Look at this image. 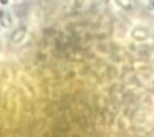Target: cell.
Wrapping results in <instances>:
<instances>
[{
    "label": "cell",
    "instance_id": "6da1fadb",
    "mask_svg": "<svg viewBox=\"0 0 154 137\" xmlns=\"http://www.w3.org/2000/svg\"><path fill=\"white\" fill-rule=\"evenodd\" d=\"M8 1H10V0H0V4L5 6V5H7V4H8Z\"/></svg>",
    "mask_w": 154,
    "mask_h": 137
},
{
    "label": "cell",
    "instance_id": "7a4b0ae2",
    "mask_svg": "<svg viewBox=\"0 0 154 137\" xmlns=\"http://www.w3.org/2000/svg\"><path fill=\"white\" fill-rule=\"evenodd\" d=\"M154 7V0H150V4H149V8H153Z\"/></svg>",
    "mask_w": 154,
    "mask_h": 137
}]
</instances>
